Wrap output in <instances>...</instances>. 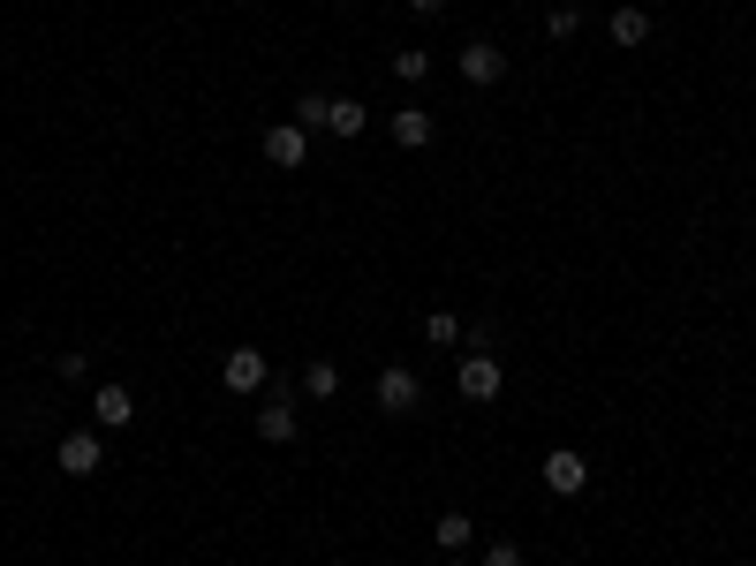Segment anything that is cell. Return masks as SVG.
Wrapping results in <instances>:
<instances>
[{
	"label": "cell",
	"instance_id": "cell-1",
	"mask_svg": "<svg viewBox=\"0 0 756 566\" xmlns=\"http://www.w3.org/2000/svg\"><path fill=\"white\" fill-rule=\"evenodd\" d=\"M454 386H461V401H499V355L492 348H469L461 370H454Z\"/></svg>",
	"mask_w": 756,
	"mask_h": 566
},
{
	"label": "cell",
	"instance_id": "cell-2",
	"mask_svg": "<svg viewBox=\"0 0 756 566\" xmlns=\"http://www.w3.org/2000/svg\"><path fill=\"white\" fill-rule=\"evenodd\" d=\"M417 401H424L417 370H409V363H386V370H379V408H386V416H409Z\"/></svg>",
	"mask_w": 756,
	"mask_h": 566
},
{
	"label": "cell",
	"instance_id": "cell-3",
	"mask_svg": "<svg viewBox=\"0 0 756 566\" xmlns=\"http://www.w3.org/2000/svg\"><path fill=\"white\" fill-rule=\"evenodd\" d=\"M53 461H61L69 476H99V468H107V438H99V430H69Z\"/></svg>",
	"mask_w": 756,
	"mask_h": 566
},
{
	"label": "cell",
	"instance_id": "cell-4",
	"mask_svg": "<svg viewBox=\"0 0 756 566\" xmlns=\"http://www.w3.org/2000/svg\"><path fill=\"white\" fill-rule=\"evenodd\" d=\"M583 483H591V461L568 453V445H553V453H545V491H553V499H575Z\"/></svg>",
	"mask_w": 756,
	"mask_h": 566
},
{
	"label": "cell",
	"instance_id": "cell-5",
	"mask_svg": "<svg viewBox=\"0 0 756 566\" xmlns=\"http://www.w3.org/2000/svg\"><path fill=\"white\" fill-rule=\"evenodd\" d=\"M220 378H227V393H265V386H273V363H265L258 348H235Z\"/></svg>",
	"mask_w": 756,
	"mask_h": 566
},
{
	"label": "cell",
	"instance_id": "cell-6",
	"mask_svg": "<svg viewBox=\"0 0 756 566\" xmlns=\"http://www.w3.org/2000/svg\"><path fill=\"white\" fill-rule=\"evenodd\" d=\"M461 76H469L476 91H484V84H499V76H507V53H499L492 38H469V46H461Z\"/></svg>",
	"mask_w": 756,
	"mask_h": 566
},
{
	"label": "cell",
	"instance_id": "cell-7",
	"mask_svg": "<svg viewBox=\"0 0 756 566\" xmlns=\"http://www.w3.org/2000/svg\"><path fill=\"white\" fill-rule=\"evenodd\" d=\"M91 424H99V430H129V424H137L129 386H99V393H91Z\"/></svg>",
	"mask_w": 756,
	"mask_h": 566
},
{
	"label": "cell",
	"instance_id": "cell-8",
	"mask_svg": "<svg viewBox=\"0 0 756 566\" xmlns=\"http://www.w3.org/2000/svg\"><path fill=\"white\" fill-rule=\"evenodd\" d=\"M265 159H273V166H302V159H310V129H296V122L265 129Z\"/></svg>",
	"mask_w": 756,
	"mask_h": 566
},
{
	"label": "cell",
	"instance_id": "cell-9",
	"mask_svg": "<svg viewBox=\"0 0 756 566\" xmlns=\"http://www.w3.org/2000/svg\"><path fill=\"white\" fill-rule=\"evenodd\" d=\"M258 438H265V445H288V438H296V401H288V393H273V401L258 408Z\"/></svg>",
	"mask_w": 756,
	"mask_h": 566
},
{
	"label": "cell",
	"instance_id": "cell-10",
	"mask_svg": "<svg viewBox=\"0 0 756 566\" xmlns=\"http://www.w3.org/2000/svg\"><path fill=\"white\" fill-rule=\"evenodd\" d=\"M325 129H333V137H363V129H371L363 99H325Z\"/></svg>",
	"mask_w": 756,
	"mask_h": 566
},
{
	"label": "cell",
	"instance_id": "cell-11",
	"mask_svg": "<svg viewBox=\"0 0 756 566\" xmlns=\"http://www.w3.org/2000/svg\"><path fill=\"white\" fill-rule=\"evenodd\" d=\"M394 143H401V151H424V143H432V114H424V106H401V114H394Z\"/></svg>",
	"mask_w": 756,
	"mask_h": 566
},
{
	"label": "cell",
	"instance_id": "cell-12",
	"mask_svg": "<svg viewBox=\"0 0 756 566\" xmlns=\"http://www.w3.org/2000/svg\"><path fill=\"white\" fill-rule=\"evenodd\" d=\"M605 30H612V46H643V38H650V15H643V8H612Z\"/></svg>",
	"mask_w": 756,
	"mask_h": 566
},
{
	"label": "cell",
	"instance_id": "cell-13",
	"mask_svg": "<svg viewBox=\"0 0 756 566\" xmlns=\"http://www.w3.org/2000/svg\"><path fill=\"white\" fill-rule=\"evenodd\" d=\"M302 393H310V401H333V393H340V363H310V370H302Z\"/></svg>",
	"mask_w": 756,
	"mask_h": 566
},
{
	"label": "cell",
	"instance_id": "cell-14",
	"mask_svg": "<svg viewBox=\"0 0 756 566\" xmlns=\"http://www.w3.org/2000/svg\"><path fill=\"white\" fill-rule=\"evenodd\" d=\"M461 332H469V325H461L454 310H432V317H424V340H432V348H454Z\"/></svg>",
	"mask_w": 756,
	"mask_h": 566
},
{
	"label": "cell",
	"instance_id": "cell-15",
	"mask_svg": "<svg viewBox=\"0 0 756 566\" xmlns=\"http://www.w3.org/2000/svg\"><path fill=\"white\" fill-rule=\"evenodd\" d=\"M469 537H476V521H469V514H439V552H461Z\"/></svg>",
	"mask_w": 756,
	"mask_h": 566
},
{
	"label": "cell",
	"instance_id": "cell-16",
	"mask_svg": "<svg viewBox=\"0 0 756 566\" xmlns=\"http://www.w3.org/2000/svg\"><path fill=\"white\" fill-rule=\"evenodd\" d=\"M424 68H432V53H424V46H401V53H394V76H401V84H417Z\"/></svg>",
	"mask_w": 756,
	"mask_h": 566
},
{
	"label": "cell",
	"instance_id": "cell-17",
	"mask_svg": "<svg viewBox=\"0 0 756 566\" xmlns=\"http://www.w3.org/2000/svg\"><path fill=\"white\" fill-rule=\"evenodd\" d=\"M545 30H553V38H575V30H583V8H553Z\"/></svg>",
	"mask_w": 756,
	"mask_h": 566
},
{
	"label": "cell",
	"instance_id": "cell-18",
	"mask_svg": "<svg viewBox=\"0 0 756 566\" xmlns=\"http://www.w3.org/2000/svg\"><path fill=\"white\" fill-rule=\"evenodd\" d=\"M296 129H325V99H318V91L296 99Z\"/></svg>",
	"mask_w": 756,
	"mask_h": 566
},
{
	"label": "cell",
	"instance_id": "cell-19",
	"mask_svg": "<svg viewBox=\"0 0 756 566\" xmlns=\"http://www.w3.org/2000/svg\"><path fill=\"white\" fill-rule=\"evenodd\" d=\"M53 370H61V378H69V386H76V378H84V370H91V355H84V348H69V355H53Z\"/></svg>",
	"mask_w": 756,
	"mask_h": 566
},
{
	"label": "cell",
	"instance_id": "cell-20",
	"mask_svg": "<svg viewBox=\"0 0 756 566\" xmlns=\"http://www.w3.org/2000/svg\"><path fill=\"white\" fill-rule=\"evenodd\" d=\"M484 566H530V559H522V544H507V537H499V544L484 552Z\"/></svg>",
	"mask_w": 756,
	"mask_h": 566
},
{
	"label": "cell",
	"instance_id": "cell-21",
	"mask_svg": "<svg viewBox=\"0 0 756 566\" xmlns=\"http://www.w3.org/2000/svg\"><path fill=\"white\" fill-rule=\"evenodd\" d=\"M409 8H417V15H439V8H447V0H409Z\"/></svg>",
	"mask_w": 756,
	"mask_h": 566
},
{
	"label": "cell",
	"instance_id": "cell-22",
	"mask_svg": "<svg viewBox=\"0 0 756 566\" xmlns=\"http://www.w3.org/2000/svg\"><path fill=\"white\" fill-rule=\"evenodd\" d=\"M447 566H469V559H461V552H454V559H447Z\"/></svg>",
	"mask_w": 756,
	"mask_h": 566
}]
</instances>
